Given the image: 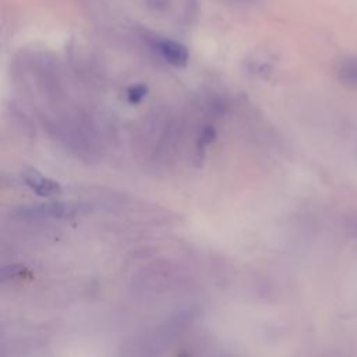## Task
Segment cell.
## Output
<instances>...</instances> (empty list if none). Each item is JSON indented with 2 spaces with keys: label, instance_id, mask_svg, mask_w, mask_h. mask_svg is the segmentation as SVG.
I'll list each match as a JSON object with an SVG mask.
<instances>
[{
  "label": "cell",
  "instance_id": "cell-4",
  "mask_svg": "<svg viewBox=\"0 0 357 357\" xmlns=\"http://www.w3.org/2000/svg\"><path fill=\"white\" fill-rule=\"evenodd\" d=\"M146 93H148V88L144 84H135L127 89L126 96L130 103H139Z\"/></svg>",
  "mask_w": 357,
  "mask_h": 357
},
{
  "label": "cell",
  "instance_id": "cell-1",
  "mask_svg": "<svg viewBox=\"0 0 357 357\" xmlns=\"http://www.w3.org/2000/svg\"><path fill=\"white\" fill-rule=\"evenodd\" d=\"M149 43H151V47L159 54V57H162L166 63L174 67L187 66L190 53L183 43L169 38H160V36H153L149 40Z\"/></svg>",
  "mask_w": 357,
  "mask_h": 357
},
{
  "label": "cell",
  "instance_id": "cell-3",
  "mask_svg": "<svg viewBox=\"0 0 357 357\" xmlns=\"http://www.w3.org/2000/svg\"><path fill=\"white\" fill-rule=\"evenodd\" d=\"M339 79L350 86L357 89V57H346L337 66Z\"/></svg>",
  "mask_w": 357,
  "mask_h": 357
},
{
  "label": "cell",
  "instance_id": "cell-2",
  "mask_svg": "<svg viewBox=\"0 0 357 357\" xmlns=\"http://www.w3.org/2000/svg\"><path fill=\"white\" fill-rule=\"evenodd\" d=\"M22 180L35 194L40 197H53L61 192V185L57 181L43 176L40 172L35 169L24 170Z\"/></svg>",
  "mask_w": 357,
  "mask_h": 357
}]
</instances>
